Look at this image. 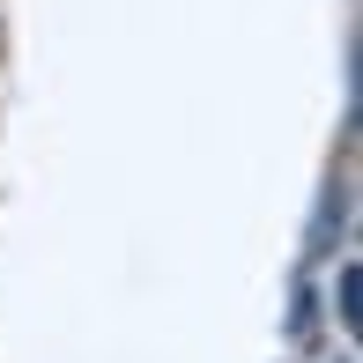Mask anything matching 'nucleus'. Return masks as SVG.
<instances>
[{"label":"nucleus","mask_w":363,"mask_h":363,"mask_svg":"<svg viewBox=\"0 0 363 363\" xmlns=\"http://www.w3.org/2000/svg\"><path fill=\"white\" fill-rule=\"evenodd\" d=\"M356 296H363V282H356V267H341V319L356 326Z\"/></svg>","instance_id":"f257e3e1"}]
</instances>
